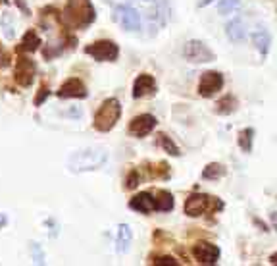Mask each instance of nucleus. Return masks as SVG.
<instances>
[{
    "label": "nucleus",
    "mask_w": 277,
    "mask_h": 266,
    "mask_svg": "<svg viewBox=\"0 0 277 266\" xmlns=\"http://www.w3.org/2000/svg\"><path fill=\"white\" fill-rule=\"evenodd\" d=\"M106 160H108V149L104 145H91V147H83L71 153L67 158V168L73 174L92 172V170L104 166Z\"/></svg>",
    "instance_id": "1"
},
{
    "label": "nucleus",
    "mask_w": 277,
    "mask_h": 266,
    "mask_svg": "<svg viewBox=\"0 0 277 266\" xmlns=\"http://www.w3.org/2000/svg\"><path fill=\"white\" fill-rule=\"evenodd\" d=\"M64 20L73 27H89L96 20V10L91 0H67L64 8Z\"/></svg>",
    "instance_id": "2"
},
{
    "label": "nucleus",
    "mask_w": 277,
    "mask_h": 266,
    "mask_svg": "<svg viewBox=\"0 0 277 266\" xmlns=\"http://www.w3.org/2000/svg\"><path fill=\"white\" fill-rule=\"evenodd\" d=\"M122 116V104L118 99H106L96 110L92 126L94 130L100 133H108L116 128V124L120 122Z\"/></svg>",
    "instance_id": "3"
},
{
    "label": "nucleus",
    "mask_w": 277,
    "mask_h": 266,
    "mask_svg": "<svg viewBox=\"0 0 277 266\" xmlns=\"http://www.w3.org/2000/svg\"><path fill=\"white\" fill-rule=\"evenodd\" d=\"M85 54L92 56L96 62H116L120 56V46L114 41L100 39L85 46Z\"/></svg>",
    "instance_id": "4"
},
{
    "label": "nucleus",
    "mask_w": 277,
    "mask_h": 266,
    "mask_svg": "<svg viewBox=\"0 0 277 266\" xmlns=\"http://www.w3.org/2000/svg\"><path fill=\"white\" fill-rule=\"evenodd\" d=\"M183 56L191 62V64H210L215 60V54L214 50L202 43V41H187L185 43V48H183Z\"/></svg>",
    "instance_id": "5"
},
{
    "label": "nucleus",
    "mask_w": 277,
    "mask_h": 266,
    "mask_svg": "<svg viewBox=\"0 0 277 266\" xmlns=\"http://www.w3.org/2000/svg\"><path fill=\"white\" fill-rule=\"evenodd\" d=\"M223 75L219 71L214 69H208L200 75V81H198V95L204 97V99H212L215 93H219L223 89Z\"/></svg>",
    "instance_id": "6"
},
{
    "label": "nucleus",
    "mask_w": 277,
    "mask_h": 266,
    "mask_svg": "<svg viewBox=\"0 0 277 266\" xmlns=\"http://www.w3.org/2000/svg\"><path fill=\"white\" fill-rule=\"evenodd\" d=\"M35 71H37L35 62L27 56H20L14 67V81L20 87H31V83L35 81Z\"/></svg>",
    "instance_id": "7"
},
{
    "label": "nucleus",
    "mask_w": 277,
    "mask_h": 266,
    "mask_svg": "<svg viewBox=\"0 0 277 266\" xmlns=\"http://www.w3.org/2000/svg\"><path fill=\"white\" fill-rule=\"evenodd\" d=\"M192 257L198 265H217L219 261V247L210 241H198L192 245Z\"/></svg>",
    "instance_id": "8"
},
{
    "label": "nucleus",
    "mask_w": 277,
    "mask_h": 266,
    "mask_svg": "<svg viewBox=\"0 0 277 266\" xmlns=\"http://www.w3.org/2000/svg\"><path fill=\"white\" fill-rule=\"evenodd\" d=\"M156 124H158V122H156V118H154L152 114H141V116H135V118L129 122L127 132H129L131 137L141 139V137H147L149 133H152Z\"/></svg>",
    "instance_id": "9"
},
{
    "label": "nucleus",
    "mask_w": 277,
    "mask_h": 266,
    "mask_svg": "<svg viewBox=\"0 0 277 266\" xmlns=\"http://www.w3.org/2000/svg\"><path fill=\"white\" fill-rule=\"evenodd\" d=\"M116 18L122 23L123 29H127V31H139L141 29V14L129 4H122V6L116 8Z\"/></svg>",
    "instance_id": "10"
},
{
    "label": "nucleus",
    "mask_w": 277,
    "mask_h": 266,
    "mask_svg": "<svg viewBox=\"0 0 277 266\" xmlns=\"http://www.w3.org/2000/svg\"><path fill=\"white\" fill-rule=\"evenodd\" d=\"M56 95L60 99H87L89 91H87V87H85V83L81 79L69 77V79H65L60 85V89H58Z\"/></svg>",
    "instance_id": "11"
},
{
    "label": "nucleus",
    "mask_w": 277,
    "mask_h": 266,
    "mask_svg": "<svg viewBox=\"0 0 277 266\" xmlns=\"http://www.w3.org/2000/svg\"><path fill=\"white\" fill-rule=\"evenodd\" d=\"M208 206H210V197L208 195L192 193V195H189L187 200H185L183 210L189 218H198V216H202L208 210Z\"/></svg>",
    "instance_id": "12"
},
{
    "label": "nucleus",
    "mask_w": 277,
    "mask_h": 266,
    "mask_svg": "<svg viewBox=\"0 0 277 266\" xmlns=\"http://www.w3.org/2000/svg\"><path fill=\"white\" fill-rule=\"evenodd\" d=\"M156 93V79L150 73H141L133 83V99H145Z\"/></svg>",
    "instance_id": "13"
},
{
    "label": "nucleus",
    "mask_w": 277,
    "mask_h": 266,
    "mask_svg": "<svg viewBox=\"0 0 277 266\" xmlns=\"http://www.w3.org/2000/svg\"><path fill=\"white\" fill-rule=\"evenodd\" d=\"M129 208H133V210H137L141 214H150L154 210V197L150 193L143 191V193L135 195L133 199L129 200Z\"/></svg>",
    "instance_id": "14"
},
{
    "label": "nucleus",
    "mask_w": 277,
    "mask_h": 266,
    "mask_svg": "<svg viewBox=\"0 0 277 266\" xmlns=\"http://www.w3.org/2000/svg\"><path fill=\"white\" fill-rule=\"evenodd\" d=\"M131 241H133V230L129 224H120L118 226V235H116V251L120 255H125L131 247Z\"/></svg>",
    "instance_id": "15"
},
{
    "label": "nucleus",
    "mask_w": 277,
    "mask_h": 266,
    "mask_svg": "<svg viewBox=\"0 0 277 266\" xmlns=\"http://www.w3.org/2000/svg\"><path fill=\"white\" fill-rule=\"evenodd\" d=\"M0 29H2V35L8 41L16 39V35H18V20H16V16L10 10L2 12V16H0Z\"/></svg>",
    "instance_id": "16"
},
{
    "label": "nucleus",
    "mask_w": 277,
    "mask_h": 266,
    "mask_svg": "<svg viewBox=\"0 0 277 266\" xmlns=\"http://www.w3.org/2000/svg\"><path fill=\"white\" fill-rule=\"evenodd\" d=\"M225 35L231 43H243L246 39V27H245V22L241 18H235L231 20L227 25H225Z\"/></svg>",
    "instance_id": "17"
},
{
    "label": "nucleus",
    "mask_w": 277,
    "mask_h": 266,
    "mask_svg": "<svg viewBox=\"0 0 277 266\" xmlns=\"http://www.w3.org/2000/svg\"><path fill=\"white\" fill-rule=\"evenodd\" d=\"M252 44L256 46V50L262 56H266L270 52V46H272V35H270V31L258 29L256 33H252Z\"/></svg>",
    "instance_id": "18"
},
{
    "label": "nucleus",
    "mask_w": 277,
    "mask_h": 266,
    "mask_svg": "<svg viewBox=\"0 0 277 266\" xmlns=\"http://www.w3.org/2000/svg\"><path fill=\"white\" fill-rule=\"evenodd\" d=\"M175 206V200H173V195L170 191H158L156 197H154V208L158 212H171Z\"/></svg>",
    "instance_id": "19"
},
{
    "label": "nucleus",
    "mask_w": 277,
    "mask_h": 266,
    "mask_svg": "<svg viewBox=\"0 0 277 266\" xmlns=\"http://www.w3.org/2000/svg\"><path fill=\"white\" fill-rule=\"evenodd\" d=\"M237 106H239V102L233 95H225V97H221L215 102V112L219 116H229V114H233L237 110Z\"/></svg>",
    "instance_id": "20"
},
{
    "label": "nucleus",
    "mask_w": 277,
    "mask_h": 266,
    "mask_svg": "<svg viewBox=\"0 0 277 266\" xmlns=\"http://www.w3.org/2000/svg\"><path fill=\"white\" fill-rule=\"evenodd\" d=\"M39 46H41V37H39V33L35 29H29L27 33L23 35V39H21L20 50H23V52H37Z\"/></svg>",
    "instance_id": "21"
},
{
    "label": "nucleus",
    "mask_w": 277,
    "mask_h": 266,
    "mask_svg": "<svg viewBox=\"0 0 277 266\" xmlns=\"http://www.w3.org/2000/svg\"><path fill=\"white\" fill-rule=\"evenodd\" d=\"M225 166L223 164H219V162H212V164H208V166L202 170V177L204 179H221L223 176H225Z\"/></svg>",
    "instance_id": "22"
},
{
    "label": "nucleus",
    "mask_w": 277,
    "mask_h": 266,
    "mask_svg": "<svg viewBox=\"0 0 277 266\" xmlns=\"http://www.w3.org/2000/svg\"><path fill=\"white\" fill-rule=\"evenodd\" d=\"M158 145L166 151V153H170L171 156H181V151H179V147L166 135V133H158Z\"/></svg>",
    "instance_id": "23"
},
{
    "label": "nucleus",
    "mask_w": 277,
    "mask_h": 266,
    "mask_svg": "<svg viewBox=\"0 0 277 266\" xmlns=\"http://www.w3.org/2000/svg\"><path fill=\"white\" fill-rule=\"evenodd\" d=\"M252 141H254V130L252 128H246L239 133V147L243 153H250L252 151Z\"/></svg>",
    "instance_id": "24"
},
{
    "label": "nucleus",
    "mask_w": 277,
    "mask_h": 266,
    "mask_svg": "<svg viewBox=\"0 0 277 266\" xmlns=\"http://www.w3.org/2000/svg\"><path fill=\"white\" fill-rule=\"evenodd\" d=\"M241 6V0H219L217 2V12L221 16H229L233 12H237Z\"/></svg>",
    "instance_id": "25"
},
{
    "label": "nucleus",
    "mask_w": 277,
    "mask_h": 266,
    "mask_svg": "<svg viewBox=\"0 0 277 266\" xmlns=\"http://www.w3.org/2000/svg\"><path fill=\"white\" fill-rule=\"evenodd\" d=\"M139 183H141V174H139V170H131V172L127 174V177H125V189L133 191V189L139 187Z\"/></svg>",
    "instance_id": "26"
},
{
    "label": "nucleus",
    "mask_w": 277,
    "mask_h": 266,
    "mask_svg": "<svg viewBox=\"0 0 277 266\" xmlns=\"http://www.w3.org/2000/svg\"><path fill=\"white\" fill-rule=\"evenodd\" d=\"M150 265L154 266H177L179 261H175L170 255H162V257H150Z\"/></svg>",
    "instance_id": "27"
},
{
    "label": "nucleus",
    "mask_w": 277,
    "mask_h": 266,
    "mask_svg": "<svg viewBox=\"0 0 277 266\" xmlns=\"http://www.w3.org/2000/svg\"><path fill=\"white\" fill-rule=\"evenodd\" d=\"M31 251H33V259L37 265H43L44 263V253L41 251V245L39 243H31Z\"/></svg>",
    "instance_id": "28"
},
{
    "label": "nucleus",
    "mask_w": 277,
    "mask_h": 266,
    "mask_svg": "<svg viewBox=\"0 0 277 266\" xmlns=\"http://www.w3.org/2000/svg\"><path fill=\"white\" fill-rule=\"evenodd\" d=\"M48 97V87L46 85H41V89H39V95L35 97V106H41L43 102H44V99Z\"/></svg>",
    "instance_id": "29"
},
{
    "label": "nucleus",
    "mask_w": 277,
    "mask_h": 266,
    "mask_svg": "<svg viewBox=\"0 0 277 266\" xmlns=\"http://www.w3.org/2000/svg\"><path fill=\"white\" fill-rule=\"evenodd\" d=\"M8 66H10V56H8V52H4L2 46H0V67H8Z\"/></svg>",
    "instance_id": "30"
},
{
    "label": "nucleus",
    "mask_w": 277,
    "mask_h": 266,
    "mask_svg": "<svg viewBox=\"0 0 277 266\" xmlns=\"http://www.w3.org/2000/svg\"><path fill=\"white\" fill-rule=\"evenodd\" d=\"M16 2V6L23 12V16H31V12H29V8H27V4H25V0H14Z\"/></svg>",
    "instance_id": "31"
},
{
    "label": "nucleus",
    "mask_w": 277,
    "mask_h": 266,
    "mask_svg": "<svg viewBox=\"0 0 277 266\" xmlns=\"http://www.w3.org/2000/svg\"><path fill=\"white\" fill-rule=\"evenodd\" d=\"M6 224H8V216H6L4 212H0V230L6 228Z\"/></svg>",
    "instance_id": "32"
},
{
    "label": "nucleus",
    "mask_w": 277,
    "mask_h": 266,
    "mask_svg": "<svg viewBox=\"0 0 277 266\" xmlns=\"http://www.w3.org/2000/svg\"><path fill=\"white\" fill-rule=\"evenodd\" d=\"M272 224H274V228L277 230V214H276V212L272 214Z\"/></svg>",
    "instance_id": "33"
},
{
    "label": "nucleus",
    "mask_w": 277,
    "mask_h": 266,
    "mask_svg": "<svg viewBox=\"0 0 277 266\" xmlns=\"http://www.w3.org/2000/svg\"><path fill=\"white\" fill-rule=\"evenodd\" d=\"M270 263H272V265H277V253H274V255L270 257Z\"/></svg>",
    "instance_id": "34"
},
{
    "label": "nucleus",
    "mask_w": 277,
    "mask_h": 266,
    "mask_svg": "<svg viewBox=\"0 0 277 266\" xmlns=\"http://www.w3.org/2000/svg\"><path fill=\"white\" fill-rule=\"evenodd\" d=\"M212 2H214V0H202V2H200V6L204 8V6H208V4H212Z\"/></svg>",
    "instance_id": "35"
},
{
    "label": "nucleus",
    "mask_w": 277,
    "mask_h": 266,
    "mask_svg": "<svg viewBox=\"0 0 277 266\" xmlns=\"http://www.w3.org/2000/svg\"><path fill=\"white\" fill-rule=\"evenodd\" d=\"M145 2H150V0H145Z\"/></svg>",
    "instance_id": "36"
}]
</instances>
